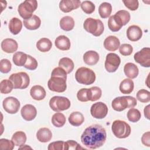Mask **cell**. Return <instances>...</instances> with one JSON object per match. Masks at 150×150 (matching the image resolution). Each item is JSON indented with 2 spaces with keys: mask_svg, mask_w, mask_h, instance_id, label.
<instances>
[{
  "mask_svg": "<svg viewBox=\"0 0 150 150\" xmlns=\"http://www.w3.org/2000/svg\"><path fill=\"white\" fill-rule=\"evenodd\" d=\"M9 79L12 81L13 88L15 89H25L30 83L29 75L23 71L12 74Z\"/></svg>",
  "mask_w": 150,
  "mask_h": 150,
  "instance_id": "ba28073f",
  "label": "cell"
},
{
  "mask_svg": "<svg viewBox=\"0 0 150 150\" xmlns=\"http://www.w3.org/2000/svg\"><path fill=\"white\" fill-rule=\"evenodd\" d=\"M115 14L121 19L123 26L127 25L131 19L130 13L125 10H120L118 11L117 12L115 13Z\"/></svg>",
  "mask_w": 150,
  "mask_h": 150,
  "instance_id": "7bdbcfd3",
  "label": "cell"
},
{
  "mask_svg": "<svg viewBox=\"0 0 150 150\" xmlns=\"http://www.w3.org/2000/svg\"><path fill=\"white\" fill-rule=\"evenodd\" d=\"M11 140L15 146H21L23 145L26 141V135L23 131H16L13 134Z\"/></svg>",
  "mask_w": 150,
  "mask_h": 150,
  "instance_id": "1f68e13d",
  "label": "cell"
},
{
  "mask_svg": "<svg viewBox=\"0 0 150 150\" xmlns=\"http://www.w3.org/2000/svg\"><path fill=\"white\" fill-rule=\"evenodd\" d=\"M12 68L11 62L6 59H3L0 62V71L2 73H9Z\"/></svg>",
  "mask_w": 150,
  "mask_h": 150,
  "instance_id": "ee69618b",
  "label": "cell"
},
{
  "mask_svg": "<svg viewBox=\"0 0 150 150\" xmlns=\"http://www.w3.org/2000/svg\"><path fill=\"white\" fill-rule=\"evenodd\" d=\"M2 105L4 110L6 112L13 114H16L19 111L21 103L16 98L8 97L3 100Z\"/></svg>",
  "mask_w": 150,
  "mask_h": 150,
  "instance_id": "7c38bea8",
  "label": "cell"
},
{
  "mask_svg": "<svg viewBox=\"0 0 150 150\" xmlns=\"http://www.w3.org/2000/svg\"><path fill=\"white\" fill-rule=\"evenodd\" d=\"M135 61L141 66L150 67V48L144 47L141 50L135 53L134 56Z\"/></svg>",
  "mask_w": 150,
  "mask_h": 150,
  "instance_id": "8fae6325",
  "label": "cell"
},
{
  "mask_svg": "<svg viewBox=\"0 0 150 150\" xmlns=\"http://www.w3.org/2000/svg\"><path fill=\"white\" fill-rule=\"evenodd\" d=\"M66 117L63 113L57 112L54 114L52 117V123L57 128L62 127L66 123Z\"/></svg>",
  "mask_w": 150,
  "mask_h": 150,
  "instance_id": "e575fe53",
  "label": "cell"
},
{
  "mask_svg": "<svg viewBox=\"0 0 150 150\" xmlns=\"http://www.w3.org/2000/svg\"><path fill=\"white\" fill-rule=\"evenodd\" d=\"M41 25V20L39 16L36 15L33 16L29 19L23 20L24 26L29 30L38 29Z\"/></svg>",
  "mask_w": 150,
  "mask_h": 150,
  "instance_id": "ffe728a7",
  "label": "cell"
},
{
  "mask_svg": "<svg viewBox=\"0 0 150 150\" xmlns=\"http://www.w3.org/2000/svg\"><path fill=\"white\" fill-rule=\"evenodd\" d=\"M30 94L33 99L40 101L45 98L46 95V92L42 86L40 85H35L30 88Z\"/></svg>",
  "mask_w": 150,
  "mask_h": 150,
  "instance_id": "d6986e66",
  "label": "cell"
},
{
  "mask_svg": "<svg viewBox=\"0 0 150 150\" xmlns=\"http://www.w3.org/2000/svg\"><path fill=\"white\" fill-rule=\"evenodd\" d=\"M21 114L22 118L26 121L34 120L37 115V110L35 106L32 104H26L21 108Z\"/></svg>",
  "mask_w": 150,
  "mask_h": 150,
  "instance_id": "9a60e30c",
  "label": "cell"
},
{
  "mask_svg": "<svg viewBox=\"0 0 150 150\" xmlns=\"http://www.w3.org/2000/svg\"><path fill=\"white\" fill-rule=\"evenodd\" d=\"M142 36V30L137 25H131L127 30V38L132 41L136 42L139 40Z\"/></svg>",
  "mask_w": 150,
  "mask_h": 150,
  "instance_id": "2e32d148",
  "label": "cell"
},
{
  "mask_svg": "<svg viewBox=\"0 0 150 150\" xmlns=\"http://www.w3.org/2000/svg\"><path fill=\"white\" fill-rule=\"evenodd\" d=\"M84 121V117L82 113L79 111H74L71 112L69 117V123L74 127H79L81 125Z\"/></svg>",
  "mask_w": 150,
  "mask_h": 150,
  "instance_id": "484cf974",
  "label": "cell"
},
{
  "mask_svg": "<svg viewBox=\"0 0 150 150\" xmlns=\"http://www.w3.org/2000/svg\"><path fill=\"white\" fill-rule=\"evenodd\" d=\"M137 104L135 98L132 96H121L115 98L111 103L112 108L117 111H122L126 108H134Z\"/></svg>",
  "mask_w": 150,
  "mask_h": 150,
  "instance_id": "3957f363",
  "label": "cell"
},
{
  "mask_svg": "<svg viewBox=\"0 0 150 150\" xmlns=\"http://www.w3.org/2000/svg\"><path fill=\"white\" fill-rule=\"evenodd\" d=\"M120 45V42L118 38L115 36H109L104 41V47L110 52L117 50Z\"/></svg>",
  "mask_w": 150,
  "mask_h": 150,
  "instance_id": "ac0fdd59",
  "label": "cell"
},
{
  "mask_svg": "<svg viewBox=\"0 0 150 150\" xmlns=\"http://www.w3.org/2000/svg\"><path fill=\"white\" fill-rule=\"evenodd\" d=\"M38 65L37 60L30 55L28 54L27 60L24 65V67L29 70H34L37 68Z\"/></svg>",
  "mask_w": 150,
  "mask_h": 150,
  "instance_id": "b9f144b4",
  "label": "cell"
},
{
  "mask_svg": "<svg viewBox=\"0 0 150 150\" xmlns=\"http://www.w3.org/2000/svg\"><path fill=\"white\" fill-rule=\"evenodd\" d=\"M121 63V59L118 55L114 53H108L104 63L105 70L109 73L115 72Z\"/></svg>",
  "mask_w": 150,
  "mask_h": 150,
  "instance_id": "30bf717a",
  "label": "cell"
},
{
  "mask_svg": "<svg viewBox=\"0 0 150 150\" xmlns=\"http://www.w3.org/2000/svg\"><path fill=\"white\" fill-rule=\"evenodd\" d=\"M113 134L118 138H125L129 137L131 129L129 125L124 121L115 120L111 126Z\"/></svg>",
  "mask_w": 150,
  "mask_h": 150,
  "instance_id": "8992f818",
  "label": "cell"
},
{
  "mask_svg": "<svg viewBox=\"0 0 150 150\" xmlns=\"http://www.w3.org/2000/svg\"><path fill=\"white\" fill-rule=\"evenodd\" d=\"M70 101L67 97L54 96L49 101V106L55 112H61L68 110L70 107Z\"/></svg>",
  "mask_w": 150,
  "mask_h": 150,
  "instance_id": "9c48e42d",
  "label": "cell"
},
{
  "mask_svg": "<svg viewBox=\"0 0 150 150\" xmlns=\"http://www.w3.org/2000/svg\"><path fill=\"white\" fill-rule=\"evenodd\" d=\"M112 12V6L108 2H103L98 8V13L101 18L105 19L109 17Z\"/></svg>",
  "mask_w": 150,
  "mask_h": 150,
  "instance_id": "d6a6232c",
  "label": "cell"
},
{
  "mask_svg": "<svg viewBox=\"0 0 150 150\" xmlns=\"http://www.w3.org/2000/svg\"><path fill=\"white\" fill-rule=\"evenodd\" d=\"M56 47L61 50H68L70 48V39L64 35H60L54 40Z\"/></svg>",
  "mask_w": 150,
  "mask_h": 150,
  "instance_id": "44dd1931",
  "label": "cell"
},
{
  "mask_svg": "<svg viewBox=\"0 0 150 150\" xmlns=\"http://www.w3.org/2000/svg\"><path fill=\"white\" fill-rule=\"evenodd\" d=\"M52 47V43L51 40L46 38L40 39L36 43V47L41 52H49Z\"/></svg>",
  "mask_w": 150,
  "mask_h": 150,
  "instance_id": "f546056e",
  "label": "cell"
},
{
  "mask_svg": "<svg viewBox=\"0 0 150 150\" xmlns=\"http://www.w3.org/2000/svg\"><path fill=\"white\" fill-rule=\"evenodd\" d=\"M108 107L103 102H97L94 103L90 108L91 115L97 119H103L106 117L108 113Z\"/></svg>",
  "mask_w": 150,
  "mask_h": 150,
  "instance_id": "4fadbf2b",
  "label": "cell"
},
{
  "mask_svg": "<svg viewBox=\"0 0 150 150\" xmlns=\"http://www.w3.org/2000/svg\"><path fill=\"white\" fill-rule=\"evenodd\" d=\"M127 116L129 121L132 122H137L141 119V114L138 109L131 108L128 111Z\"/></svg>",
  "mask_w": 150,
  "mask_h": 150,
  "instance_id": "74e56055",
  "label": "cell"
},
{
  "mask_svg": "<svg viewBox=\"0 0 150 150\" xmlns=\"http://www.w3.org/2000/svg\"><path fill=\"white\" fill-rule=\"evenodd\" d=\"M83 60L88 66L95 65L99 60V54L97 52L94 50L87 51L83 55Z\"/></svg>",
  "mask_w": 150,
  "mask_h": 150,
  "instance_id": "7402d4cb",
  "label": "cell"
},
{
  "mask_svg": "<svg viewBox=\"0 0 150 150\" xmlns=\"http://www.w3.org/2000/svg\"><path fill=\"white\" fill-rule=\"evenodd\" d=\"M137 98L141 103H148L150 101V92L145 89H141L137 93Z\"/></svg>",
  "mask_w": 150,
  "mask_h": 150,
  "instance_id": "f35d334b",
  "label": "cell"
},
{
  "mask_svg": "<svg viewBox=\"0 0 150 150\" xmlns=\"http://www.w3.org/2000/svg\"><path fill=\"white\" fill-rule=\"evenodd\" d=\"M38 8V2L36 0H26L18 6V11L20 16L25 19H29L33 16V13Z\"/></svg>",
  "mask_w": 150,
  "mask_h": 150,
  "instance_id": "52a82bcc",
  "label": "cell"
},
{
  "mask_svg": "<svg viewBox=\"0 0 150 150\" xmlns=\"http://www.w3.org/2000/svg\"><path fill=\"white\" fill-rule=\"evenodd\" d=\"M88 89L83 88L80 89L77 93V98L79 101L81 102H87L88 101Z\"/></svg>",
  "mask_w": 150,
  "mask_h": 150,
  "instance_id": "7dc6e473",
  "label": "cell"
},
{
  "mask_svg": "<svg viewBox=\"0 0 150 150\" xmlns=\"http://www.w3.org/2000/svg\"><path fill=\"white\" fill-rule=\"evenodd\" d=\"M119 52L122 56H129L133 52V47L129 44L123 43L120 46Z\"/></svg>",
  "mask_w": 150,
  "mask_h": 150,
  "instance_id": "f6af8a7d",
  "label": "cell"
},
{
  "mask_svg": "<svg viewBox=\"0 0 150 150\" xmlns=\"http://www.w3.org/2000/svg\"><path fill=\"white\" fill-rule=\"evenodd\" d=\"M80 4V0H62L59 3V8L62 12L68 13L79 8Z\"/></svg>",
  "mask_w": 150,
  "mask_h": 150,
  "instance_id": "5bb4252c",
  "label": "cell"
},
{
  "mask_svg": "<svg viewBox=\"0 0 150 150\" xmlns=\"http://www.w3.org/2000/svg\"><path fill=\"white\" fill-rule=\"evenodd\" d=\"M67 73L60 67H55L52 71L51 77L48 80L47 86L50 91L63 93L67 88Z\"/></svg>",
  "mask_w": 150,
  "mask_h": 150,
  "instance_id": "7a4b0ae2",
  "label": "cell"
},
{
  "mask_svg": "<svg viewBox=\"0 0 150 150\" xmlns=\"http://www.w3.org/2000/svg\"><path fill=\"white\" fill-rule=\"evenodd\" d=\"M122 2L125 7L131 11H135L139 6V2L137 0H124Z\"/></svg>",
  "mask_w": 150,
  "mask_h": 150,
  "instance_id": "c3c4849f",
  "label": "cell"
},
{
  "mask_svg": "<svg viewBox=\"0 0 150 150\" xmlns=\"http://www.w3.org/2000/svg\"><path fill=\"white\" fill-rule=\"evenodd\" d=\"M124 71L125 76L131 79L136 78L139 73V70L137 65L132 63H127L124 67Z\"/></svg>",
  "mask_w": 150,
  "mask_h": 150,
  "instance_id": "d4e9b609",
  "label": "cell"
},
{
  "mask_svg": "<svg viewBox=\"0 0 150 150\" xmlns=\"http://www.w3.org/2000/svg\"><path fill=\"white\" fill-rule=\"evenodd\" d=\"M134 87V84L133 81L131 79H125L121 82L119 89L122 94H128L132 92Z\"/></svg>",
  "mask_w": 150,
  "mask_h": 150,
  "instance_id": "83f0119b",
  "label": "cell"
},
{
  "mask_svg": "<svg viewBox=\"0 0 150 150\" xmlns=\"http://www.w3.org/2000/svg\"><path fill=\"white\" fill-rule=\"evenodd\" d=\"M106 138L104 128L99 124H93L85 129L81 134V141L87 148L97 149L104 145Z\"/></svg>",
  "mask_w": 150,
  "mask_h": 150,
  "instance_id": "6da1fadb",
  "label": "cell"
},
{
  "mask_svg": "<svg viewBox=\"0 0 150 150\" xmlns=\"http://www.w3.org/2000/svg\"><path fill=\"white\" fill-rule=\"evenodd\" d=\"M15 144L13 141L5 138L0 139V148L2 150H12L14 148Z\"/></svg>",
  "mask_w": 150,
  "mask_h": 150,
  "instance_id": "bcb514c9",
  "label": "cell"
},
{
  "mask_svg": "<svg viewBox=\"0 0 150 150\" xmlns=\"http://www.w3.org/2000/svg\"><path fill=\"white\" fill-rule=\"evenodd\" d=\"M144 116L148 120H149V105H148L145 107L144 110Z\"/></svg>",
  "mask_w": 150,
  "mask_h": 150,
  "instance_id": "816d5d0a",
  "label": "cell"
},
{
  "mask_svg": "<svg viewBox=\"0 0 150 150\" xmlns=\"http://www.w3.org/2000/svg\"><path fill=\"white\" fill-rule=\"evenodd\" d=\"M36 138L39 142L45 143L51 140L52 138V133L47 128H41L36 132Z\"/></svg>",
  "mask_w": 150,
  "mask_h": 150,
  "instance_id": "cb8c5ba5",
  "label": "cell"
},
{
  "mask_svg": "<svg viewBox=\"0 0 150 150\" xmlns=\"http://www.w3.org/2000/svg\"><path fill=\"white\" fill-rule=\"evenodd\" d=\"M60 27L65 31H70L74 27V21L70 16H66L60 20Z\"/></svg>",
  "mask_w": 150,
  "mask_h": 150,
  "instance_id": "f1b7e54d",
  "label": "cell"
},
{
  "mask_svg": "<svg viewBox=\"0 0 150 150\" xmlns=\"http://www.w3.org/2000/svg\"><path fill=\"white\" fill-rule=\"evenodd\" d=\"M59 66L63 69L67 74L70 73L74 69V64L73 60L69 57H63L59 62Z\"/></svg>",
  "mask_w": 150,
  "mask_h": 150,
  "instance_id": "4dcf8cb0",
  "label": "cell"
},
{
  "mask_svg": "<svg viewBox=\"0 0 150 150\" xmlns=\"http://www.w3.org/2000/svg\"><path fill=\"white\" fill-rule=\"evenodd\" d=\"M96 74L91 69L81 67L79 68L75 73V79L76 81L81 84L90 85L96 80Z\"/></svg>",
  "mask_w": 150,
  "mask_h": 150,
  "instance_id": "277c9868",
  "label": "cell"
},
{
  "mask_svg": "<svg viewBox=\"0 0 150 150\" xmlns=\"http://www.w3.org/2000/svg\"><path fill=\"white\" fill-rule=\"evenodd\" d=\"M150 132L149 131H147L145 132L142 137H141V142L142 143L148 147L150 146Z\"/></svg>",
  "mask_w": 150,
  "mask_h": 150,
  "instance_id": "f907efd6",
  "label": "cell"
},
{
  "mask_svg": "<svg viewBox=\"0 0 150 150\" xmlns=\"http://www.w3.org/2000/svg\"><path fill=\"white\" fill-rule=\"evenodd\" d=\"M28 54L22 52H16L12 57L13 63L17 66H24L27 60Z\"/></svg>",
  "mask_w": 150,
  "mask_h": 150,
  "instance_id": "836d02e7",
  "label": "cell"
},
{
  "mask_svg": "<svg viewBox=\"0 0 150 150\" xmlns=\"http://www.w3.org/2000/svg\"><path fill=\"white\" fill-rule=\"evenodd\" d=\"M13 88V85L9 79L2 80L0 83V91L2 94H8Z\"/></svg>",
  "mask_w": 150,
  "mask_h": 150,
  "instance_id": "8d00e7d4",
  "label": "cell"
},
{
  "mask_svg": "<svg viewBox=\"0 0 150 150\" xmlns=\"http://www.w3.org/2000/svg\"><path fill=\"white\" fill-rule=\"evenodd\" d=\"M64 141H57L50 143L47 149L49 150H62L64 149Z\"/></svg>",
  "mask_w": 150,
  "mask_h": 150,
  "instance_id": "681fc988",
  "label": "cell"
},
{
  "mask_svg": "<svg viewBox=\"0 0 150 150\" xmlns=\"http://www.w3.org/2000/svg\"><path fill=\"white\" fill-rule=\"evenodd\" d=\"M84 29L94 36H99L104 32V27L103 22L100 19L92 18H87L83 23Z\"/></svg>",
  "mask_w": 150,
  "mask_h": 150,
  "instance_id": "5b68a950",
  "label": "cell"
},
{
  "mask_svg": "<svg viewBox=\"0 0 150 150\" xmlns=\"http://www.w3.org/2000/svg\"><path fill=\"white\" fill-rule=\"evenodd\" d=\"M108 26L112 32H118L123 26V24L121 19L115 13L109 18Z\"/></svg>",
  "mask_w": 150,
  "mask_h": 150,
  "instance_id": "603a6c76",
  "label": "cell"
},
{
  "mask_svg": "<svg viewBox=\"0 0 150 150\" xmlns=\"http://www.w3.org/2000/svg\"><path fill=\"white\" fill-rule=\"evenodd\" d=\"M80 6L83 11L87 14L92 13L96 8L95 5L90 1H83L80 4Z\"/></svg>",
  "mask_w": 150,
  "mask_h": 150,
  "instance_id": "ab89813d",
  "label": "cell"
},
{
  "mask_svg": "<svg viewBox=\"0 0 150 150\" xmlns=\"http://www.w3.org/2000/svg\"><path fill=\"white\" fill-rule=\"evenodd\" d=\"M64 150H79L84 149V148L81 147L80 145L74 140H68L64 142Z\"/></svg>",
  "mask_w": 150,
  "mask_h": 150,
  "instance_id": "60d3db41",
  "label": "cell"
},
{
  "mask_svg": "<svg viewBox=\"0 0 150 150\" xmlns=\"http://www.w3.org/2000/svg\"><path fill=\"white\" fill-rule=\"evenodd\" d=\"M9 29L11 33L13 35H18L22 28V22L18 18H12L8 25Z\"/></svg>",
  "mask_w": 150,
  "mask_h": 150,
  "instance_id": "4316f807",
  "label": "cell"
},
{
  "mask_svg": "<svg viewBox=\"0 0 150 150\" xmlns=\"http://www.w3.org/2000/svg\"><path fill=\"white\" fill-rule=\"evenodd\" d=\"M88 101H95L100 99L102 95V91L101 88L97 86L92 87L88 89Z\"/></svg>",
  "mask_w": 150,
  "mask_h": 150,
  "instance_id": "d590c367",
  "label": "cell"
},
{
  "mask_svg": "<svg viewBox=\"0 0 150 150\" xmlns=\"http://www.w3.org/2000/svg\"><path fill=\"white\" fill-rule=\"evenodd\" d=\"M1 49L7 53H12L15 52L18 47L17 42L11 38L4 39L1 42Z\"/></svg>",
  "mask_w": 150,
  "mask_h": 150,
  "instance_id": "e0dca14e",
  "label": "cell"
}]
</instances>
